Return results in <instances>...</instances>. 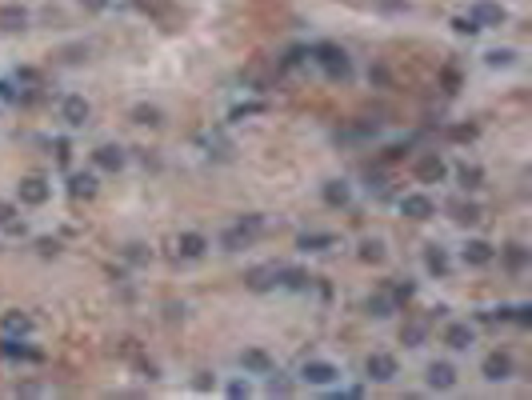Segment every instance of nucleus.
I'll list each match as a JSON object with an SVG mask.
<instances>
[{
    "instance_id": "79ce46f5",
    "label": "nucleus",
    "mask_w": 532,
    "mask_h": 400,
    "mask_svg": "<svg viewBox=\"0 0 532 400\" xmlns=\"http://www.w3.org/2000/svg\"><path fill=\"white\" fill-rule=\"evenodd\" d=\"M252 113H260V104H245V108H236L233 116H252Z\"/></svg>"
},
{
    "instance_id": "412c9836",
    "label": "nucleus",
    "mask_w": 532,
    "mask_h": 400,
    "mask_svg": "<svg viewBox=\"0 0 532 400\" xmlns=\"http://www.w3.org/2000/svg\"><path fill=\"white\" fill-rule=\"evenodd\" d=\"M0 328H4V337H28V332H32V316L28 313H4L0 316Z\"/></svg>"
},
{
    "instance_id": "c756f323",
    "label": "nucleus",
    "mask_w": 532,
    "mask_h": 400,
    "mask_svg": "<svg viewBox=\"0 0 532 400\" xmlns=\"http://www.w3.org/2000/svg\"><path fill=\"white\" fill-rule=\"evenodd\" d=\"M484 64H488V68H512V64H516V52L512 49H488L484 52Z\"/></svg>"
},
{
    "instance_id": "20e7f679",
    "label": "nucleus",
    "mask_w": 532,
    "mask_h": 400,
    "mask_svg": "<svg viewBox=\"0 0 532 400\" xmlns=\"http://www.w3.org/2000/svg\"><path fill=\"white\" fill-rule=\"evenodd\" d=\"M512 373H516V364H512V356L508 352H488L481 364V376L488 380V385H505V380H512Z\"/></svg>"
},
{
    "instance_id": "a878e982",
    "label": "nucleus",
    "mask_w": 532,
    "mask_h": 400,
    "mask_svg": "<svg viewBox=\"0 0 532 400\" xmlns=\"http://www.w3.org/2000/svg\"><path fill=\"white\" fill-rule=\"evenodd\" d=\"M132 120H137V125H149V128H156V125H164V113L161 108H156V104H137V108H132Z\"/></svg>"
},
{
    "instance_id": "aec40b11",
    "label": "nucleus",
    "mask_w": 532,
    "mask_h": 400,
    "mask_svg": "<svg viewBox=\"0 0 532 400\" xmlns=\"http://www.w3.org/2000/svg\"><path fill=\"white\" fill-rule=\"evenodd\" d=\"M0 356H8V361H40V352L20 344V337H0Z\"/></svg>"
},
{
    "instance_id": "f03ea898",
    "label": "nucleus",
    "mask_w": 532,
    "mask_h": 400,
    "mask_svg": "<svg viewBox=\"0 0 532 400\" xmlns=\"http://www.w3.org/2000/svg\"><path fill=\"white\" fill-rule=\"evenodd\" d=\"M312 61L321 64V68L333 76V80H345L348 68H352V64H348V52L336 49V44H316V49H312Z\"/></svg>"
},
{
    "instance_id": "a211bd4d",
    "label": "nucleus",
    "mask_w": 532,
    "mask_h": 400,
    "mask_svg": "<svg viewBox=\"0 0 532 400\" xmlns=\"http://www.w3.org/2000/svg\"><path fill=\"white\" fill-rule=\"evenodd\" d=\"M424 268H428L433 276H448V273H452V261H448L445 244H428V249H424Z\"/></svg>"
},
{
    "instance_id": "6ab92c4d",
    "label": "nucleus",
    "mask_w": 532,
    "mask_h": 400,
    "mask_svg": "<svg viewBox=\"0 0 532 400\" xmlns=\"http://www.w3.org/2000/svg\"><path fill=\"white\" fill-rule=\"evenodd\" d=\"M0 28H4V32H25L28 28V8L4 4V8H0Z\"/></svg>"
},
{
    "instance_id": "58836bf2",
    "label": "nucleus",
    "mask_w": 532,
    "mask_h": 400,
    "mask_svg": "<svg viewBox=\"0 0 532 400\" xmlns=\"http://www.w3.org/2000/svg\"><path fill=\"white\" fill-rule=\"evenodd\" d=\"M13 225V204H0V228Z\"/></svg>"
},
{
    "instance_id": "dca6fc26",
    "label": "nucleus",
    "mask_w": 532,
    "mask_h": 400,
    "mask_svg": "<svg viewBox=\"0 0 532 400\" xmlns=\"http://www.w3.org/2000/svg\"><path fill=\"white\" fill-rule=\"evenodd\" d=\"M321 196L328 208H345L348 200H352V185L348 180H324L321 185Z\"/></svg>"
},
{
    "instance_id": "c9c22d12",
    "label": "nucleus",
    "mask_w": 532,
    "mask_h": 400,
    "mask_svg": "<svg viewBox=\"0 0 532 400\" xmlns=\"http://www.w3.org/2000/svg\"><path fill=\"white\" fill-rule=\"evenodd\" d=\"M508 316H512V320H516L520 328H528V325H532V308H528V304H520V308H512Z\"/></svg>"
},
{
    "instance_id": "2eb2a0df",
    "label": "nucleus",
    "mask_w": 532,
    "mask_h": 400,
    "mask_svg": "<svg viewBox=\"0 0 532 400\" xmlns=\"http://www.w3.org/2000/svg\"><path fill=\"white\" fill-rule=\"evenodd\" d=\"M124 161H128V156H124L120 144H100V149L92 152V164H97V168H104V173H120Z\"/></svg>"
},
{
    "instance_id": "473e14b6",
    "label": "nucleus",
    "mask_w": 532,
    "mask_h": 400,
    "mask_svg": "<svg viewBox=\"0 0 532 400\" xmlns=\"http://www.w3.org/2000/svg\"><path fill=\"white\" fill-rule=\"evenodd\" d=\"M424 337H428V328H424V325H409V328H404V344H409V349H421Z\"/></svg>"
},
{
    "instance_id": "423d86ee",
    "label": "nucleus",
    "mask_w": 532,
    "mask_h": 400,
    "mask_svg": "<svg viewBox=\"0 0 532 400\" xmlns=\"http://www.w3.org/2000/svg\"><path fill=\"white\" fill-rule=\"evenodd\" d=\"M49 196H52V185L44 180V176H25V180L16 185V200L28 204V208H40Z\"/></svg>"
},
{
    "instance_id": "0eeeda50",
    "label": "nucleus",
    "mask_w": 532,
    "mask_h": 400,
    "mask_svg": "<svg viewBox=\"0 0 532 400\" xmlns=\"http://www.w3.org/2000/svg\"><path fill=\"white\" fill-rule=\"evenodd\" d=\"M88 116H92V104H88L85 96H76V92H73V96L61 100V120H64L68 128H85Z\"/></svg>"
},
{
    "instance_id": "7c9ffc66",
    "label": "nucleus",
    "mask_w": 532,
    "mask_h": 400,
    "mask_svg": "<svg viewBox=\"0 0 532 400\" xmlns=\"http://www.w3.org/2000/svg\"><path fill=\"white\" fill-rule=\"evenodd\" d=\"M276 285H285V288H309V276L300 273V268H280V273H276Z\"/></svg>"
},
{
    "instance_id": "9b49d317",
    "label": "nucleus",
    "mask_w": 532,
    "mask_h": 400,
    "mask_svg": "<svg viewBox=\"0 0 532 400\" xmlns=\"http://www.w3.org/2000/svg\"><path fill=\"white\" fill-rule=\"evenodd\" d=\"M336 376H340V368L336 364H328V361H304L300 364V380H309V385H333Z\"/></svg>"
},
{
    "instance_id": "4be33fe9",
    "label": "nucleus",
    "mask_w": 532,
    "mask_h": 400,
    "mask_svg": "<svg viewBox=\"0 0 532 400\" xmlns=\"http://www.w3.org/2000/svg\"><path fill=\"white\" fill-rule=\"evenodd\" d=\"M68 192H73L76 200H92L97 196V176L92 173H73L68 176Z\"/></svg>"
},
{
    "instance_id": "bb28decb",
    "label": "nucleus",
    "mask_w": 532,
    "mask_h": 400,
    "mask_svg": "<svg viewBox=\"0 0 532 400\" xmlns=\"http://www.w3.org/2000/svg\"><path fill=\"white\" fill-rule=\"evenodd\" d=\"M392 313H396V300H392V296H384V292L369 296V316H376V320H388Z\"/></svg>"
},
{
    "instance_id": "e433bc0d",
    "label": "nucleus",
    "mask_w": 532,
    "mask_h": 400,
    "mask_svg": "<svg viewBox=\"0 0 532 400\" xmlns=\"http://www.w3.org/2000/svg\"><path fill=\"white\" fill-rule=\"evenodd\" d=\"M388 296H392L396 304H400V300H409V296H412V285H409V280H404V285H396L392 292H388Z\"/></svg>"
},
{
    "instance_id": "72a5a7b5",
    "label": "nucleus",
    "mask_w": 532,
    "mask_h": 400,
    "mask_svg": "<svg viewBox=\"0 0 532 400\" xmlns=\"http://www.w3.org/2000/svg\"><path fill=\"white\" fill-rule=\"evenodd\" d=\"M452 28H457L460 37H472V32H481V25H476L469 13H464V16H452Z\"/></svg>"
},
{
    "instance_id": "f3484780",
    "label": "nucleus",
    "mask_w": 532,
    "mask_h": 400,
    "mask_svg": "<svg viewBox=\"0 0 532 400\" xmlns=\"http://www.w3.org/2000/svg\"><path fill=\"white\" fill-rule=\"evenodd\" d=\"M240 364H245V373H256V376H268L276 368L273 356H268L264 349H245L240 352Z\"/></svg>"
},
{
    "instance_id": "2f4dec72",
    "label": "nucleus",
    "mask_w": 532,
    "mask_h": 400,
    "mask_svg": "<svg viewBox=\"0 0 532 400\" xmlns=\"http://www.w3.org/2000/svg\"><path fill=\"white\" fill-rule=\"evenodd\" d=\"M505 264L512 268V273H520V268L528 264V249H524V244H508V252H505Z\"/></svg>"
},
{
    "instance_id": "4468645a",
    "label": "nucleus",
    "mask_w": 532,
    "mask_h": 400,
    "mask_svg": "<svg viewBox=\"0 0 532 400\" xmlns=\"http://www.w3.org/2000/svg\"><path fill=\"white\" fill-rule=\"evenodd\" d=\"M428 388L433 392H448V388H457V368L448 361H433L428 364Z\"/></svg>"
},
{
    "instance_id": "ddd939ff",
    "label": "nucleus",
    "mask_w": 532,
    "mask_h": 400,
    "mask_svg": "<svg viewBox=\"0 0 532 400\" xmlns=\"http://www.w3.org/2000/svg\"><path fill=\"white\" fill-rule=\"evenodd\" d=\"M460 261L472 264V268H484V264L496 261V249L488 244V240H469V244L460 249Z\"/></svg>"
},
{
    "instance_id": "4c0bfd02",
    "label": "nucleus",
    "mask_w": 532,
    "mask_h": 400,
    "mask_svg": "<svg viewBox=\"0 0 532 400\" xmlns=\"http://www.w3.org/2000/svg\"><path fill=\"white\" fill-rule=\"evenodd\" d=\"M248 392H252L248 380H233V385H228V396H248Z\"/></svg>"
},
{
    "instance_id": "f704fd0d",
    "label": "nucleus",
    "mask_w": 532,
    "mask_h": 400,
    "mask_svg": "<svg viewBox=\"0 0 532 400\" xmlns=\"http://www.w3.org/2000/svg\"><path fill=\"white\" fill-rule=\"evenodd\" d=\"M268 376H273V380H268V392H273V396H288V392H292V385H288V380L276 373V368H273Z\"/></svg>"
},
{
    "instance_id": "1a4fd4ad",
    "label": "nucleus",
    "mask_w": 532,
    "mask_h": 400,
    "mask_svg": "<svg viewBox=\"0 0 532 400\" xmlns=\"http://www.w3.org/2000/svg\"><path fill=\"white\" fill-rule=\"evenodd\" d=\"M364 373H369V380H376V385H388V380H396V356L372 352L369 361H364Z\"/></svg>"
},
{
    "instance_id": "7ed1b4c3",
    "label": "nucleus",
    "mask_w": 532,
    "mask_h": 400,
    "mask_svg": "<svg viewBox=\"0 0 532 400\" xmlns=\"http://www.w3.org/2000/svg\"><path fill=\"white\" fill-rule=\"evenodd\" d=\"M412 173H416V180L421 185H440L448 176V164H445V156L440 152H421L416 156V164H412Z\"/></svg>"
},
{
    "instance_id": "ea45409f",
    "label": "nucleus",
    "mask_w": 532,
    "mask_h": 400,
    "mask_svg": "<svg viewBox=\"0 0 532 400\" xmlns=\"http://www.w3.org/2000/svg\"><path fill=\"white\" fill-rule=\"evenodd\" d=\"M80 4H85L88 13H104V8H109V0H80Z\"/></svg>"
},
{
    "instance_id": "6e6552de",
    "label": "nucleus",
    "mask_w": 532,
    "mask_h": 400,
    "mask_svg": "<svg viewBox=\"0 0 532 400\" xmlns=\"http://www.w3.org/2000/svg\"><path fill=\"white\" fill-rule=\"evenodd\" d=\"M469 16H472L481 28H500V25L508 20L505 4H496V0H476V4L469 8Z\"/></svg>"
},
{
    "instance_id": "5701e85b",
    "label": "nucleus",
    "mask_w": 532,
    "mask_h": 400,
    "mask_svg": "<svg viewBox=\"0 0 532 400\" xmlns=\"http://www.w3.org/2000/svg\"><path fill=\"white\" fill-rule=\"evenodd\" d=\"M276 273H280L276 264H260V268H252V273H248V288H252V292H268V288L276 285Z\"/></svg>"
},
{
    "instance_id": "9d476101",
    "label": "nucleus",
    "mask_w": 532,
    "mask_h": 400,
    "mask_svg": "<svg viewBox=\"0 0 532 400\" xmlns=\"http://www.w3.org/2000/svg\"><path fill=\"white\" fill-rule=\"evenodd\" d=\"M445 344L452 352H469L472 344H476V328H472L469 320H452V325L445 328Z\"/></svg>"
},
{
    "instance_id": "c85d7f7f",
    "label": "nucleus",
    "mask_w": 532,
    "mask_h": 400,
    "mask_svg": "<svg viewBox=\"0 0 532 400\" xmlns=\"http://www.w3.org/2000/svg\"><path fill=\"white\" fill-rule=\"evenodd\" d=\"M360 261L364 264H381L384 261V240H376V237L360 240Z\"/></svg>"
},
{
    "instance_id": "393cba45",
    "label": "nucleus",
    "mask_w": 532,
    "mask_h": 400,
    "mask_svg": "<svg viewBox=\"0 0 532 400\" xmlns=\"http://www.w3.org/2000/svg\"><path fill=\"white\" fill-rule=\"evenodd\" d=\"M448 213H452L457 225H476V220H481V208H476L472 200H452V204H448Z\"/></svg>"
},
{
    "instance_id": "39448f33",
    "label": "nucleus",
    "mask_w": 532,
    "mask_h": 400,
    "mask_svg": "<svg viewBox=\"0 0 532 400\" xmlns=\"http://www.w3.org/2000/svg\"><path fill=\"white\" fill-rule=\"evenodd\" d=\"M396 208H400V216H404V220H433V216H436L433 196H424V192H404Z\"/></svg>"
},
{
    "instance_id": "f8f14e48",
    "label": "nucleus",
    "mask_w": 532,
    "mask_h": 400,
    "mask_svg": "<svg viewBox=\"0 0 532 400\" xmlns=\"http://www.w3.org/2000/svg\"><path fill=\"white\" fill-rule=\"evenodd\" d=\"M204 252H209V237H204V232H180V237H176V256L200 261Z\"/></svg>"
},
{
    "instance_id": "a19ab883",
    "label": "nucleus",
    "mask_w": 532,
    "mask_h": 400,
    "mask_svg": "<svg viewBox=\"0 0 532 400\" xmlns=\"http://www.w3.org/2000/svg\"><path fill=\"white\" fill-rule=\"evenodd\" d=\"M61 249V244H56V240H40V252H44V256H52V252Z\"/></svg>"
},
{
    "instance_id": "f257e3e1",
    "label": "nucleus",
    "mask_w": 532,
    "mask_h": 400,
    "mask_svg": "<svg viewBox=\"0 0 532 400\" xmlns=\"http://www.w3.org/2000/svg\"><path fill=\"white\" fill-rule=\"evenodd\" d=\"M260 232H264V216H245V220H236L233 228H224L221 244H224V252H240V249H248Z\"/></svg>"
},
{
    "instance_id": "cd10ccee",
    "label": "nucleus",
    "mask_w": 532,
    "mask_h": 400,
    "mask_svg": "<svg viewBox=\"0 0 532 400\" xmlns=\"http://www.w3.org/2000/svg\"><path fill=\"white\" fill-rule=\"evenodd\" d=\"M457 176H460V188H469V192L484 185V168H481V164H460Z\"/></svg>"
},
{
    "instance_id": "b1692460",
    "label": "nucleus",
    "mask_w": 532,
    "mask_h": 400,
    "mask_svg": "<svg viewBox=\"0 0 532 400\" xmlns=\"http://www.w3.org/2000/svg\"><path fill=\"white\" fill-rule=\"evenodd\" d=\"M297 249L300 252H328V249H336V237L333 232H304V237L297 240Z\"/></svg>"
}]
</instances>
